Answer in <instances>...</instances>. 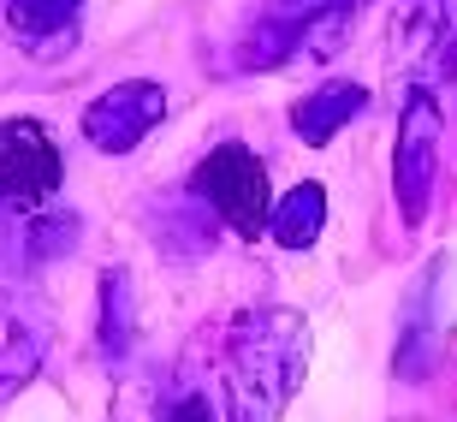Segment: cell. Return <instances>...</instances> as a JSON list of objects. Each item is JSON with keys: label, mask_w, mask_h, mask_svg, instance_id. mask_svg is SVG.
Segmentation results:
<instances>
[{"label": "cell", "mask_w": 457, "mask_h": 422, "mask_svg": "<svg viewBox=\"0 0 457 422\" xmlns=\"http://www.w3.org/2000/svg\"><path fill=\"white\" fill-rule=\"evenodd\" d=\"M362 102H369L362 84H321V89H309L303 102L291 107V131L321 149L327 137H339V125H351V119L362 114Z\"/></svg>", "instance_id": "obj_8"}, {"label": "cell", "mask_w": 457, "mask_h": 422, "mask_svg": "<svg viewBox=\"0 0 457 422\" xmlns=\"http://www.w3.org/2000/svg\"><path fill=\"white\" fill-rule=\"evenodd\" d=\"M60 185V149L54 131L36 119H0V197L6 203H42Z\"/></svg>", "instance_id": "obj_6"}, {"label": "cell", "mask_w": 457, "mask_h": 422, "mask_svg": "<svg viewBox=\"0 0 457 422\" xmlns=\"http://www.w3.org/2000/svg\"><path fill=\"white\" fill-rule=\"evenodd\" d=\"M309 363V327L297 309H250L232 321V410L237 422H273Z\"/></svg>", "instance_id": "obj_1"}, {"label": "cell", "mask_w": 457, "mask_h": 422, "mask_svg": "<svg viewBox=\"0 0 457 422\" xmlns=\"http://www.w3.org/2000/svg\"><path fill=\"white\" fill-rule=\"evenodd\" d=\"M445 333H452V280H445V262H440V268L422 274V286L410 291L404 304V333H398V357H392L398 381H422V375L440 369Z\"/></svg>", "instance_id": "obj_4"}, {"label": "cell", "mask_w": 457, "mask_h": 422, "mask_svg": "<svg viewBox=\"0 0 457 422\" xmlns=\"http://www.w3.org/2000/svg\"><path fill=\"white\" fill-rule=\"evenodd\" d=\"M327 226V190L321 185H291L279 197V208L268 215V232L286 244V250H309Z\"/></svg>", "instance_id": "obj_9"}, {"label": "cell", "mask_w": 457, "mask_h": 422, "mask_svg": "<svg viewBox=\"0 0 457 422\" xmlns=\"http://www.w3.org/2000/svg\"><path fill=\"white\" fill-rule=\"evenodd\" d=\"M42 363V316L0 298V399L18 392Z\"/></svg>", "instance_id": "obj_7"}, {"label": "cell", "mask_w": 457, "mask_h": 422, "mask_svg": "<svg viewBox=\"0 0 457 422\" xmlns=\"http://www.w3.org/2000/svg\"><path fill=\"white\" fill-rule=\"evenodd\" d=\"M196 190H203L208 203L220 208V220L232 226V232H262L273 215L268 203V173H262V161H255L244 143H220V149L208 155L203 167H196Z\"/></svg>", "instance_id": "obj_2"}, {"label": "cell", "mask_w": 457, "mask_h": 422, "mask_svg": "<svg viewBox=\"0 0 457 422\" xmlns=\"http://www.w3.org/2000/svg\"><path fill=\"white\" fill-rule=\"evenodd\" d=\"M434 167H440V102H434L428 89H410L404 119H398V155H392V179H398V208H404V220L428 215Z\"/></svg>", "instance_id": "obj_3"}, {"label": "cell", "mask_w": 457, "mask_h": 422, "mask_svg": "<svg viewBox=\"0 0 457 422\" xmlns=\"http://www.w3.org/2000/svg\"><path fill=\"white\" fill-rule=\"evenodd\" d=\"M161 114H167V89L149 84V78H131V84L102 89V96L84 107V137L102 155H125L161 125Z\"/></svg>", "instance_id": "obj_5"}, {"label": "cell", "mask_w": 457, "mask_h": 422, "mask_svg": "<svg viewBox=\"0 0 457 422\" xmlns=\"http://www.w3.org/2000/svg\"><path fill=\"white\" fill-rule=\"evenodd\" d=\"M131 339H137V291H131V274L113 268L102 280V351L125 357Z\"/></svg>", "instance_id": "obj_10"}, {"label": "cell", "mask_w": 457, "mask_h": 422, "mask_svg": "<svg viewBox=\"0 0 457 422\" xmlns=\"http://www.w3.org/2000/svg\"><path fill=\"white\" fill-rule=\"evenodd\" d=\"M172 422H214L208 417V399H185V405L172 410Z\"/></svg>", "instance_id": "obj_12"}, {"label": "cell", "mask_w": 457, "mask_h": 422, "mask_svg": "<svg viewBox=\"0 0 457 422\" xmlns=\"http://www.w3.org/2000/svg\"><path fill=\"white\" fill-rule=\"evenodd\" d=\"M84 0H6V18H12L18 30H60L71 13H78Z\"/></svg>", "instance_id": "obj_11"}]
</instances>
